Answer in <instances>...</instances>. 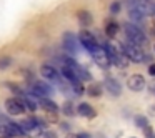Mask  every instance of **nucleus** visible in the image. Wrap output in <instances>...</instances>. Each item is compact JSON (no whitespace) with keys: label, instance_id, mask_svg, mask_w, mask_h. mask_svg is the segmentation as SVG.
Here are the masks:
<instances>
[{"label":"nucleus","instance_id":"f257e3e1","mask_svg":"<svg viewBox=\"0 0 155 138\" xmlns=\"http://www.w3.org/2000/svg\"><path fill=\"white\" fill-rule=\"evenodd\" d=\"M122 52H124L125 58L130 62H134V63H142L143 62V50H142L140 45H135V43H130V42H127V43H122Z\"/></svg>","mask_w":155,"mask_h":138},{"label":"nucleus","instance_id":"f03ea898","mask_svg":"<svg viewBox=\"0 0 155 138\" xmlns=\"http://www.w3.org/2000/svg\"><path fill=\"white\" fill-rule=\"evenodd\" d=\"M124 30H125V35H127V40L130 43H135V45H143L147 42V37H145L143 30L140 27L134 24H125L124 25Z\"/></svg>","mask_w":155,"mask_h":138},{"label":"nucleus","instance_id":"7ed1b4c3","mask_svg":"<svg viewBox=\"0 0 155 138\" xmlns=\"http://www.w3.org/2000/svg\"><path fill=\"white\" fill-rule=\"evenodd\" d=\"M77 38H78V43H80L82 47H84L85 50L88 52V53H90V52L98 45L97 37H95V35L92 34V32L85 30V28H82V30H80V34L77 35Z\"/></svg>","mask_w":155,"mask_h":138},{"label":"nucleus","instance_id":"20e7f679","mask_svg":"<svg viewBox=\"0 0 155 138\" xmlns=\"http://www.w3.org/2000/svg\"><path fill=\"white\" fill-rule=\"evenodd\" d=\"M30 95H34V97H38V98H50L52 95H54V90H52L50 85H47L45 82H34V85H32L30 88Z\"/></svg>","mask_w":155,"mask_h":138},{"label":"nucleus","instance_id":"39448f33","mask_svg":"<svg viewBox=\"0 0 155 138\" xmlns=\"http://www.w3.org/2000/svg\"><path fill=\"white\" fill-rule=\"evenodd\" d=\"M90 55H92V58H94V62L100 68H108V67H110L108 55H107V52H105V48L102 47V45H97V47L90 52Z\"/></svg>","mask_w":155,"mask_h":138},{"label":"nucleus","instance_id":"423d86ee","mask_svg":"<svg viewBox=\"0 0 155 138\" xmlns=\"http://www.w3.org/2000/svg\"><path fill=\"white\" fill-rule=\"evenodd\" d=\"M62 43H64L65 52H68L72 57L78 53V38L75 37L72 32H67V34L64 35V40H62Z\"/></svg>","mask_w":155,"mask_h":138},{"label":"nucleus","instance_id":"0eeeda50","mask_svg":"<svg viewBox=\"0 0 155 138\" xmlns=\"http://www.w3.org/2000/svg\"><path fill=\"white\" fill-rule=\"evenodd\" d=\"M5 108H7L8 115H14V117H17V115H22L25 111V107L24 103H22L20 98H8L7 101H5Z\"/></svg>","mask_w":155,"mask_h":138},{"label":"nucleus","instance_id":"6e6552de","mask_svg":"<svg viewBox=\"0 0 155 138\" xmlns=\"http://www.w3.org/2000/svg\"><path fill=\"white\" fill-rule=\"evenodd\" d=\"M102 87H104L105 90L112 95V97H120V93H122V85L118 83L114 77H105L104 78V85H102Z\"/></svg>","mask_w":155,"mask_h":138},{"label":"nucleus","instance_id":"1a4fd4ad","mask_svg":"<svg viewBox=\"0 0 155 138\" xmlns=\"http://www.w3.org/2000/svg\"><path fill=\"white\" fill-rule=\"evenodd\" d=\"M127 87L130 88L132 91H142L145 88V77L140 73H134L128 77L127 80Z\"/></svg>","mask_w":155,"mask_h":138},{"label":"nucleus","instance_id":"9d476101","mask_svg":"<svg viewBox=\"0 0 155 138\" xmlns=\"http://www.w3.org/2000/svg\"><path fill=\"white\" fill-rule=\"evenodd\" d=\"M40 75L45 78V80H52V82H60V73L55 67L48 63H44L40 67Z\"/></svg>","mask_w":155,"mask_h":138},{"label":"nucleus","instance_id":"9b49d317","mask_svg":"<svg viewBox=\"0 0 155 138\" xmlns=\"http://www.w3.org/2000/svg\"><path fill=\"white\" fill-rule=\"evenodd\" d=\"M4 135L8 138H17V136H24V131H22L20 125L14 123V121H7L4 127Z\"/></svg>","mask_w":155,"mask_h":138},{"label":"nucleus","instance_id":"f8f14e48","mask_svg":"<svg viewBox=\"0 0 155 138\" xmlns=\"http://www.w3.org/2000/svg\"><path fill=\"white\" fill-rule=\"evenodd\" d=\"M75 113H78L80 117H85L88 120H94L97 117V111L94 110V107H90L88 103H78V107L75 108Z\"/></svg>","mask_w":155,"mask_h":138},{"label":"nucleus","instance_id":"ddd939ff","mask_svg":"<svg viewBox=\"0 0 155 138\" xmlns=\"http://www.w3.org/2000/svg\"><path fill=\"white\" fill-rule=\"evenodd\" d=\"M38 103H40L38 107H42L45 111H48L50 115H57L58 113V105L55 103L54 100H50V98H40Z\"/></svg>","mask_w":155,"mask_h":138},{"label":"nucleus","instance_id":"4468645a","mask_svg":"<svg viewBox=\"0 0 155 138\" xmlns=\"http://www.w3.org/2000/svg\"><path fill=\"white\" fill-rule=\"evenodd\" d=\"M77 20L78 24L82 25V27H90L92 24H94V17H92V14L88 10H78L77 12Z\"/></svg>","mask_w":155,"mask_h":138},{"label":"nucleus","instance_id":"2eb2a0df","mask_svg":"<svg viewBox=\"0 0 155 138\" xmlns=\"http://www.w3.org/2000/svg\"><path fill=\"white\" fill-rule=\"evenodd\" d=\"M118 30H120V25L117 24L115 20H107V24H105V35L108 37V40H114L115 37H117Z\"/></svg>","mask_w":155,"mask_h":138},{"label":"nucleus","instance_id":"dca6fc26","mask_svg":"<svg viewBox=\"0 0 155 138\" xmlns=\"http://www.w3.org/2000/svg\"><path fill=\"white\" fill-rule=\"evenodd\" d=\"M128 18L132 20V24L134 25H142V22L145 20V15L142 14V12H138L137 8H128Z\"/></svg>","mask_w":155,"mask_h":138},{"label":"nucleus","instance_id":"f3484780","mask_svg":"<svg viewBox=\"0 0 155 138\" xmlns=\"http://www.w3.org/2000/svg\"><path fill=\"white\" fill-rule=\"evenodd\" d=\"M62 75H64V78H65L67 82H70V85H72V83H77V82H80V80L77 78V73H75L72 68L65 67V65L62 67Z\"/></svg>","mask_w":155,"mask_h":138},{"label":"nucleus","instance_id":"a211bd4d","mask_svg":"<svg viewBox=\"0 0 155 138\" xmlns=\"http://www.w3.org/2000/svg\"><path fill=\"white\" fill-rule=\"evenodd\" d=\"M85 91H87L90 97L97 98V97H100V95L104 93V87H102L100 83H92L88 88H85Z\"/></svg>","mask_w":155,"mask_h":138},{"label":"nucleus","instance_id":"6ab92c4d","mask_svg":"<svg viewBox=\"0 0 155 138\" xmlns=\"http://www.w3.org/2000/svg\"><path fill=\"white\" fill-rule=\"evenodd\" d=\"M5 87L10 88V91L17 95V98H24V97H25V91L22 90V88L18 87L17 83H14V82H7V83H5Z\"/></svg>","mask_w":155,"mask_h":138},{"label":"nucleus","instance_id":"aec40b11","mask_svg":"<svg viewBox=\"0 0 155 138\" xmlns=\"http://www.w3.org/2000/svg\"><path fill=\"white\" fill-rule=\"evenodd\" d=\"M134 123H135V127H138V128L143 130L145 127H148V118L145 117V115H137L135 120H134Z\"/></svg>","mask_w":155,"mask_h":138},{"label":"nucleus","instance_id":"412c9836","mask_svg":"<svg viewBox=\"0 0 155 138\" xmlns=\"http://www.w3.org/2000/svg\"><path fill=\"white\" fill-rule=\"evenodd\" d=\"M62 111H64L65 117H74V115H75V107H74V103H72V101H65L64 107H62Z\"/></svg>","mask_w":155,"mask_h":138},{"label":"nucleus","instance_id":"4be33fe9","mask_svg":"<svg viewBox=\"0 0 155 138\" xmlns=\"http://www.w3.org/2000/svg\"><path fill=\"white\" fill-rule=\"evenodd\" d=\"M12 63H14L12 57H8V55H0V70H5V68H8Z\"/></svg>","mask_w":155,"mask_h":138},{"label":"nucleus","instance_id":"5701e85b","mask_svg":"<svg viewBox=\"0 0 155 138\" xmlns=\"http://www.w3.org/2000/svg\"><path fill=\"white\" fill-rule=\"evenodd\" d=\"M72 90H74V93L77 95V97H80V95H84V93H85V87L82 85V82L72 83Z\"/></svg>","mask_w":155,"mask_h":138},{"label":"nucleus","instance_id":"b1692460","mask_svg":"<svg viewBox=\"0 0 155 138\" xmlns=\"http://www.w3.org/2000/svg\"><path fill=\"white\" fill-rule=\"evenodd\" d=\"M110 14L112 15H117V14H120V10H122V2L120 0H115V2H112V5H110Z\"/></svg>","mask_w":155,"mask_h":138},{"label":"nucleus","instance_id":"393cba45","mask_svg":"<svg viewBox=\"0 0 155 138\" xmlns=\"http://www.w3.org/2000/svg\"><path fill=\"white\" fill-rule=\"evenodd\" d=\"M143 133H145V138H155V130L152 127H145Z\"/></svg>","mask_w":155,"mask_h":138},{"label":"nucleus","instance_id":"a878e982","mask_svg":"<svg viewBox=\"0 0 155 138\" xmlns=\"http://www.w3.org/2000/svg\"><path fill=\"white\" fill-rule=\"evenodd\" d=\"M148 75H150V77H155V62L148 65Z\"/></svg>","mask_w":155,"mask_h":138},{"label":"nucleus","instance_id":"bb28decb","mask_svg":"<svg viewBox=\"0 0 155 138\" xmlns=\"http://www.w3.org/2000/svg\"><path fill=\"white\" fill-rule=\"evenodd\" d=\"M44 136H45V138H57V135H55L54 131H48V130H45V131H44Z\"/></svg>","mask_w":155,"mask_h":138},{"label":"nucleus","instance_id":"cd10ccee","mask_svg":"<svg viewBox=\"0 0 155 138\" xmlns=\"http://www.w3.org/2000/svg\"><path fill=\"white\" fill-rule=\"evenodd\" d=\"M148 91H150V93H152V95H155V80H153V82H152V83H150V85H148Z\"/></svg>","mask_w":155,"mask_h":138},{"label":"nucleus","instance_id":"c85d7f7f","mask_svg":"<svg viewBox=\"0 0 155 138\" xmlns=\"http://www.w3.org/2000/svg\"><path fill=\"white\" fill-rule=\"evenodd\" d=\"M77 136H78V138H92V136H90V135H88V133H78Z\"/></svg>","mask_w":155,"mask_h":138},{"label":"nucleus","instance_id":"c756f323","mask_svg":"<svg viewBox=\"0 0 155 138\" xmlns=\"http://www.w3.org/2000/svg\"><path fill=\"white\" fill-rule=\"evenodd\" d=\"M62 128H64L65 131H68V125L67 123H62Z\"/></svg>","mask_w":155,"mask_h":138},{"label":"nucleus","instance_id":"7c9ffc66","mask_svg":"<svg viewBox=\"0 0 155 138\" xmlns=\"http://www.w3.org/2000/svg\"><path fill=\"white\" fill-rule=\"evenodd\" d=\"M67 138H78V136L75 133H70V135H67Z\"/></svg>","mask_w":155,"mask_h":138},{"label":"nucleus","instance_id":"2f4dec72","mask_svg":"<svg viewBox=\"0 0 155 138\" xmlns=\"http://www.w3.org/2000/svg\"><path fill=\"white\" fill-rule=\"evenodd\" d=\"M150 111H152V113L155 115V107H152V110H150Z\"/></svg>","mask_w":155,"mask_h":138},{"label":"nucleus","instance_id":"473e14b6","mask_svg":"<svg viewBox=\"0 0 155 138\" xmlns=\"http://www.w3.org/2000/svg\"><path fill=\"white\" fill-rule=\"evenodd\" d=\"M147 2H153V0H147Z\"/></svg>","mask_w":155,"mask_h":138},{"label":"nucleus","instance_id":"72a5a7b5","mask_svg":"<svg viewBox=\"0 0 155 138\" xmlns=\"http://www.w3.org/2000/svg\"><path fill=\"white\" fill-rule=\"evenodd\" d=\"M130 138H137V136H130Z\"/></svg>","mask_w":155,"mask_h":138},{"label":"nucleus","instance_id":"f704fd0d","mask_svg":"<svg viewBox=\"0 0 155 138\" xmlns=\"http://www.w3.org/2000/svg\"><path fill=\"white\" fill-rule=\"evenodd\" d=\"M153 50H155V43H153Z\"/></svg>","mask_w":155,"mask_h":138}]
</instances>
